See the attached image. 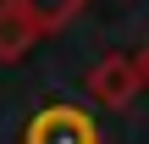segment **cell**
<instances>
[{
    "label": "cell",
    "instance_id": "obj_3",
    "mask_svg": "<svg viewBox=\"0 0 149 144\" xmlns=\"http://www.w3.org/2000/svg\"><path fill=\"white\" fill-rule=\"evenodd\" d=\"M11 6L33 22V33H39V39H50V33H61V28L88 6V0H11Z\"/></svg>",
    "mask_w": 149,
    "mask_h": 144
},
{
    "label": "cell",
    "instance_id": "obj_4",
    "mask_svg": "<svg viewBox=\"0 0 149 144\" xmlns=\"http://www.w3.org/2000/svg\"><path fill=\"white\" fill-rule=\"evenodd\" d=\"M33 44H39L33 22H28V17H22L11 0H0V61H22Z\"/></svg>",
    "mask_w": 149,
    "mask_h": 144
},
{
    "label": "cell",
    "instance_id": "obj_5",
    "mask_svg": "<svg viewBox=\"0 0 149 144\" xmlns=\"http://www.w3.org/2000/svg\"><path fill=\"white\" fill-rule=\"evenodd\" d=\"M138 67H144V83H149V44L138 50Z\"/></svg>",
    "mask_w": 149,
    "mask_h": 144
},
{
    "label": "cell",
    "instance_id": "obj_2",
    "mask_svg": "<svg viewBox=\"0 0 149 144\" xmlns=\"http://www.w3.org/2000/svg\"><path fill=\"white\" fill-rule=\"evenodd\" d=\"M138 89H144V67H138V55H105V61L88 72V94H94V105L122 111V105H133Z\"/></svg>",
    "mask_w": 149,
    "mask_h": 144
},
{
    "label": "cell",
    "instance_id": "obj_1",
    "mask_svg": "<svg viewBox=\"0 0 149 144\" xmlns=\"http://www.w3.org/2000/svg\"><path fill=\"white\" fill-rule=\"evenodd\" d=\"M22 144H100V128H94V117H88L83 105L55 100V105L33 111V122H28Z\"/></svg>",
    "mask_w": 149,
    "mask_h": 144
}]
</instances>
